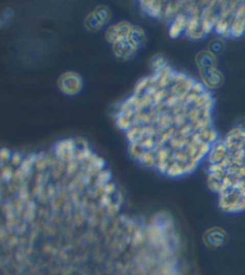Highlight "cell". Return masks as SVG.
I'll use <instances>...</instances> for the list:
<instances>
[{
  "label": "cell",
  "instance_id": "1",
  "mask_svg": "<svg viewBox=\"0 0 245 275\" xmlns=\"http://www.w3.org/2000/svg\"><path fill=\"white\" fill-rule=\"evenodd\" d=\"M133 29L134 28L126 22L117 23L115 26L110 27L108 31H106V38H108V41L112 42L113 45L120 44V42L128 40L129 35L132 34Z\"/></svg>",
  "mask_w": 245,
  "mask_h": 275
},
{
  "label": "cell",
  "instance_id": "2",
  "mask_svg": "<svg viewBox=\"0 0 245 275\" xmlns=\"http://www.w3.org/2000/svg\"><path fill=\"white\" fill-rule=\"evenodd\" d=\"M81 85H83V81H81L80 77L72 72L63 74L60 79V88L67 95L77 94L81 89Z\"/></svg>",
  "mask_w": 245,
  "mask_h": 275
},
{
  "label": "cell",
  "instance_id": "3",
  "mask_svg": "<svg viewBox=\"0 0 245 275\" xmlns=\"http://www.w3.org/2000/svg\"><path fill=\"white\" fill-rule=\"evenodd\" d=\"M187 22H188V15L186 12H181L177 15L175 18H173L171 26H170L169 35L170 37L177 38L180 36L183 31H186L187 28Z\"/></svg>",
  "mask_w": 245,
  "mask_h": 275
},
{
  "label": "cell",
  "instance_id": "4",
  "mask_svg": "<svg viewBox=\"0 0 245 275\" xmlns=\"http://www.w3.org/2000/svg\"><path fill=\"white\" fill-rule=\"evenodd\" d=\"M201 74H202V83L205 84L206 89L218 87L222 80L221 74H220V72L215 69V67H212V69L206 71H201Z\"/></svg>",
  "mask_w": 245,
  "mask_h": 275
},
{
  "label": "cell",
  "instance_id": "5",
  "mask_svg": "<svg viewBox=\"0 0 245 275\" xmlns=\"http://www.w3.org/2000/svg\"><path fill=\"white\" fill-rule=\"evenodd\" d=\"M141 8L144 9V11L154 18H163L164 15V8L165 4H163L161 2H143L141 3Z\"/></svg>",
  "mask_w": 245,
  "mask_h": 275
},
{
  "label": "cell",
  "instance_id": "6",
  "mask_svg": "<svg viewBox=\"0 0 245 275\" xmlns=\"http://www.w3.org/2000/svg\"><path fill=\"white\" fill-rule=\"evenodd\" d=\"M113 46H114V51H115V55L117 56V58L128 59L134 54V53H136V51L130 47L128 41L120 42V44H116Z\"/></svg>",
  "mask_w": 245,
  "mask_h": 275
},
{
  "label": "cell",
  "instance_id": "7",
  "mask_svg": "<svg viewBox=\"0 0 245 275\" xmlns=\"http://www.w3.org/2000/svg\"><path fill=\"white\" fill-rule=\"evenodd\" d=\"M245 31V18H234L231 23L230 34L233 37H239Z\"/></svg>",
  "mask_w": 245,
  "mask_h": 275
},
{
  "label": "cell",
  "instance_id": "8",
  "mask_svg": "<svg viewBox=\"0 0 245 275\" xmlns=\"http://www.w3.org/2000/svg\"><path fill=\"white\" fill-rule=\"evenodd\" d=\"M197 61L198 66H201V71H206L212 69V67H215V60L214 56H213L211 53H202L201 55L197 56Z\"/></svg>",
  "mask_w": 245,
  "mask_h": 275
},
{
  "label": "cell",
  "instance_id": "9",
  "mask_svg": "<svg viewBox=\"0 0 245 275\" xmlns=\"http://www.w3.org/2000/svg\"><path fill=\"white\" fill-rule=\"evenodd\" d=\"M198 134H200L204 142H208V144L213 145L215 141H218V133H216V131L213 127L207 128V130L202 132H198Z\"/></svg>",
  "mask_w": 245,
  "mask_h": 275
},
{
  "label": "cell",
  "instance_id": "10",
  "mask_svg": "<svg viewBox=\"0 0 245 275\" xmlns=\"http://www.w3.org/2000/svg\"><path fill=\"white\" fill-rule=\"evenodd\" d=\"M138 162H140L145 166H155L157 164V158H155L154 151H144L143 155L139 158Z\"/></svg>",
  "mask_w": 245,
  "mask_h": 275
},
{
  "label": "cell",
  "instance_id": "11",
  "mask_svg": "<svg viewBox=\"0 0 245 275\" xmlns=\"http://www.w3.org/2000/svg\"><path fill=\"white\" fill-rule=\"evenodd\" d=\"M184 174H186V171H184V165L179 162H172L169 165L168 170H166V175H169V176L171 177H179L182 176Z\"/></svg>",
  "mask_w": 245,
  "mask_h": 275
},
{
  "label": "cell",
  "instance_id": "12",
  "mask_svg": "<svg viewBox=\"0 0 245 275\" xmlns=\"http://www.w3.org/2000/svg\"><path fill=\"white\" fill-rule=\"evenodd\" d=\"M212 98V95H211V92L206 90L204 94H201V95H198V97L196 99V102H195V104L191 107V108H197V109H200L202 108V107H204L206 103H208L209 101H211Z\"/></svg>",
  "mask_w": 245,
  "mask_h": 275
},
{
  "label": "cell",
  "instance_id": "13",
  "mask_svg": "<svg viewBox=\"0 0 245 275\" xmlns=\"http://www.w3.org/2000/svg\"><path fill=\"white\" fill-rule=\"evenodd\" d=\"M87 26L88 28H91V29H95V30L99 29V28L103 26L102 20L98 18V16L96 15V12L91 13V15L87 17Z\"/></svg>",
  "mask_w": 245,
  "mask_h": 275
},
{
  "label": "cell",
  "instance_id": "14",
  "mask_svg": "<svg viewBox=\"0 0 245 275\" xmlns=\"http://www.w3.org/2000/svg\"><path fill=\"white\" fill-rule=\"evenodd\" d=\"M166 66H168V62H166V60L161 55L155 56V58L152 60V67H153L154 73L159 72V71H162L163 69H165Z\"/></svg>",
  "mask_w": 245,
  "mask_h": 275
},
{
  "label": "cell",
  "instance_id": "15",
  "mask_svg": "<svg viewBox=\"0 0 245 275\" xmlns=\"http://www.w3.org/2000/svg\"><path fill=\"white\" fill-rule=\"evenodd\" d=\"M129 153L132 155L134 159L139 160L141 155L144 153V150L140 146L139 142H133V144H129Z\"/></svg>",
  "mask_w": 245,
  "mask_h": 275
},
{
  "label": "cell",
  "instance_id": "16",
  "mask_svg": "<svg viewBox=\"0 0 245 275\" xmlns=\"http://www.w3.org/2000/svg\"><path fill=\"white\" fill-rule=\"evenodd\" d=\"M188 122V117H187V113L186 114H179V115L173 116V126H175L177 130L182 128L183 126H186Z\"/></svg>",
  "mask_w": 245,
  "mask_h": 275
},
{
  "label": "cell",
  "instance_id": "17",
  "mask_svg": "<svg viewBox=\"0 0 245 275\" xmlns=\"http://www.w3.org/2000/svg\"><path fill=\"white\" fill-rule=\"evenodd\" d=\"M99 10H101V11H96V15L98 16V18L102 20V23L104 24L105 22H108V19L110 18V13L108 11V9L106 8H99Z\"/></svg>",
  "mask_w": 245,
  "mask_h": 275
},
{
  "label": "cell",
  "instance_id": "18",
  "mask_svg": "<svg viewBox=\"0 0 245 275\" xmlns=\"http://www.w3.org/2000/svg\"><path fill=\"white\" fill-rule=\"evenodd\" d=\"M206 90H207V89H206L205 84L202 83V81H195L190 91L194 92V94H196V95H201V94H204Z\"/></svg>",
  "mask_w": 245,
  "mask_h": 275
},
{
  "label": "cell",
  "instance_id": "19",
  "mask_svg": "<svg viewBox=\"0 0 245 275\" xmlns=\"http://www.w3.org/2000/svg\"><path fill=\"white\" fill-rule=\"evenodd\" d=\"M197 165H198V163L193 162V160H190L189 163H188V164H186V165H184V171H186V174L193 173V171L197 167Z\"/></svg>",
  "mask_w": 245,
  "mask_h": 275
}]
</instances>
